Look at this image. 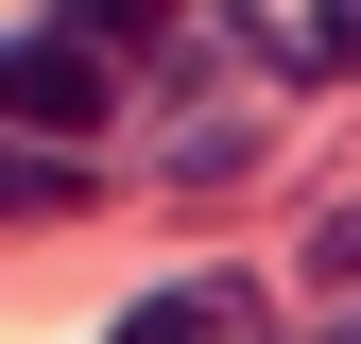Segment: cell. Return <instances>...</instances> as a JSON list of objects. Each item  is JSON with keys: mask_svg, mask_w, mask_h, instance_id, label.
Returning a JSON list of instances; mask_svg holds the SVG:
<instances>
[{"mask_svg": "<svg viewBox=\"0 0 361 344\" xmlns=\"http://www.w3.org/2000/svg\"><path fill=\"white\" fill-rule=\"evenodd\" d=\"M104 104H121V52H86V35L0 52V138H104Z\"/></svg>", "mask_w": 361, "mask_h": 344, "instance_id": "6da1fadb", "label": "cell"}, {"mask_svg": "<svg viewBox=\"0 0 361 344\" xmlns=\"http://www.w3.org/2000/svg\"><path fill=\"white\" fill-rule=\"evenodd\" d=\"M121 344H276V310H258V276H172V293H138Z\"/></svg>", "mask_w": 361, "mask_h": 344, "instance_id": "7a4b0ae2", "label": "cell"}, {"mask_svg": "<svg viewBox=\"0 0 361 344\" xmlns=\"http://www.w3.org/2000/svg\"><path fill=\"white\" fill-rule=\"evenodd\" d=\"M35 207H69V155L52 138H0V224H35Z\"/></svg>", "mask_w": 361, "mask_h": 344, "instance_id": "3957f363", "label": "cell"}, {"mask_svg": "<svg viewBox=\"0 0 361 344\" xmlns=\"http://www.w3.org/2000/svg\"><path fill=\"white\" fill-rule=\"evenodd\" d=\"M155 18H172V0H52V35H86V52H138Z\"/></svg>", "mask_w": 361, "mask_h": 344, "instance_id": "277c9868", "label": "cell"}, {"mask_svg": "<svg viewBox=\"0 0 361 344\" xmlns=\"http://www.w3.org/2000/svg\"><path fill=\"white\" fill-rule=\"evenodd\" d=\"M310 69H361V0H310Z\"/></svg>", "mask_w": 361, "mask_h": 344, "instance_id": "5b68a950", "label": "cell"}, {"mask_svg": "<svg viewBox=\"0 0 361 344\" xmlns=\"http://www.w3.org/2000/svg\"><path fill=\"white\" fill-rule=\"evenodd\" d=\"M327 276H361V207H327Z\"/></svg>", "mask_w": 361, "mask_h": 344, "instance_id": "8992f818", "label": "cell"}, {"mask_svg": "<svg viewBox=\"0 0 361 344\" xmlns=\"http://www.w3.org/2000/svg\"><path fill=\"white\" fill-rule=\"evenodd\" d=\"M327 344H361V310H344V327H327Z\"/></svg>", "mask_w": 361, "mask_h": 344, "instance_id": "52a82bcc", "label": "cell"}]
</instances>
